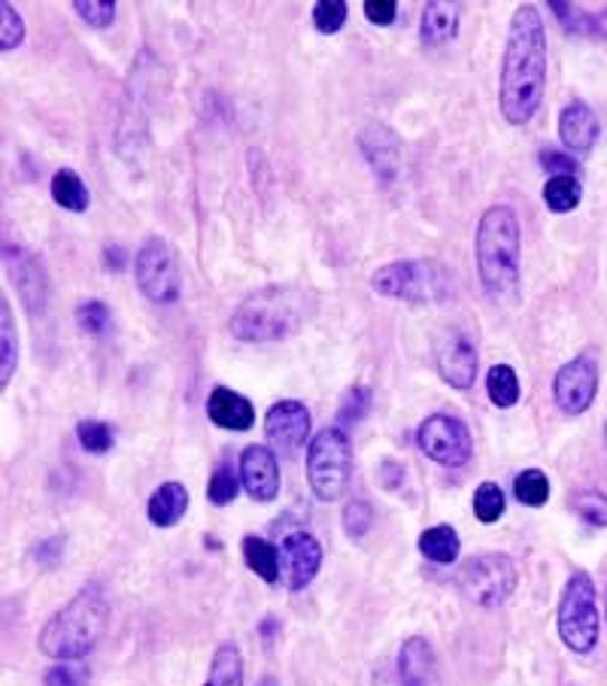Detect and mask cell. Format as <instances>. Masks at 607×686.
Segmentation results:
<instances>
[{
	"label": "cell",
	"instance_id": "277c9868",
	"mask_svg": "<svg viewBox=\"0 0 607 686\" xmlns=\"http://www.w3.org/2000/svg\"><path fill=\"white\" fill-rule=\"evenodd\" d=\"M307 295L298 286H265L232 313L228 329L243 343L283 341L304 322Z\"/></svg>",
	"mask_w": 607,
	"mask_h": 686
},
{
	"label": "cell",
	"instance_id": "d4e9b609",
	"mask_svg": "<svg viewBox=\"0 0 607 686\" xmlns=\"http://www.w3.org/2000/svg\"><path fill=\"white\" fill-rule=\"evenodd\" d=\"M243 562L249 565V571H255L265 584L280 580V550L265 538H255V535L243 538Z\"/></svg>",
	"mask_w": 607,
	"mask_h": 686
},
{
	"label": "cell",
	"instance_id": "ffe728a7",
	"mask_svg": "<svg viewBox=\"0 0 607 686\" xmlns=\"http://www.w3.org/2000/svg\"><path fill=\"white\" fill-rule=\"evenodd\" d=\"M207 416H211L213 425H219V429L246 432V429H253L255 408L241 392H234V389L228 386H216L211 392V399H207Z\"/></svg>",
	"mask_w": 607,
	"mask_h": 686
},
{
	"label": "cell",
	"instance_id": "bcb514c9",
	"mask_svg": "<svg viewBox=\"0 0 607 686\" xmlns=\"http://www.w3.org/2000/svg\"><path fill=\"white\" fill-rule=\"evenodd\" d=\"M584 33L607 40V7L601 12H589V16H586V31Z\"/></svg>",
	"mask_w": 607,
	"mask_h": 686
},
{
	"label": "cell",
	"instance_id": "9c48e42d",
	"mask_svg": "<svg viewBox=\"0 0 607 686\" xmlns=\"http://www.w3.org/2000/svg\"><path fill=\"white\" fill-rule=\"evenodd\" d=\"M517 562L508 553H480L468 559L459 571V587L480 608L505 605L517 589Z\"/></svg>",
	"mask_w": 607,
	"mask_h": 686
},
{
	"label": "cell",
	"instance_id": "5b68a950",
	"mask_svg": "<svg viewBox=\"0 0 607 686\" xmlns=\"http://www.w3.org/2000/svg\"><path fill=\"white\" fill-rule=\"evenodd\" d=\"M453 271L441 262H389L376 267L371 277V288L376 295L408 304H438L450 298Z\"/></svg>",
	"mask_w": 607,
	"mask_h": 686
},
{
	"label": "cell",
	"instance_id": "5bb4252c",
	"mask_svg": "<svg viewBox=\"0 0 607 686\" xmlns=\"http://www.w3.org/2000/svg\"><path fill=\"white\" fill-rule=\"evenodd\" d=\"M267 441L283 453H295L307 443L310 434V410L301 401H276L265 416Z\"/></svg>",
	"mask_w": 607,
	"mask_h": 686
},
{
	"label": "cell",
	"instance_id": "ba28073f",
	"mask_svg": "<svg viewBox=\"0 0 607 686\" xmlns=\"http://www.w3.org/2000/svg\"><path fill=\"white\" fill-rule=\"evenodd\" d=\"M137 286L153 304H174L183 295V267L179 255L167 237H146L134 258Z\"/></svg>",
	"mask_w": 607,
	"mask_h": 686
},
{
	"label": "cell",
	"instance_id": "e0dca14e",
	"mask_svg": "<svg viewBox=\"0 0 607 686\" xmlns=\"http://www.w3.org/2000/svg\"><path fill=\"white\" fill-rule=\"evenodd\" d=\"M398 680L401 686H438L441 672H438V654L429 644V638L413 635L401 644L398 650Z\"/></svg>",
	"mask_w": 607,
	"mask_h": 686
},
{
	"label": "cell",
	"instance_id": "d590c367",
	"mask_svg": "<svg viewBox=\"0 0 607 686\" xmlns=\"http://www.w3.org/2000/svg\"><path fill=\"white\" fill-rule=\"evenodd\" d=\"M374 526V508L362 499H353L343 510V531L353 538V541H362L364 535Z\"/></svg>",
	"mask_w": 607,
	"mask_h": 686
},
{
	"label": "cell",
	"instance_id": "6da1fadb",
	"mask_svg": "<svg viewBox=\"0 0 607 686\" xmlns=\"http://www.w3.org/2000/svg\"><path fill=\"white\" fill-rule=\"evenodd\" d=\"M547 86V31L535 3H522L510 16L508 43L501 58L498 107L510 125L531 122L541 110Z\"/></svg>",
	"mask_w": 607,
	"mask_h": 686
},
{
	"label": "cell",
	"instance_id": "f35d334b",
	"mask_svg": "<svg viewBox=\"0 0 607 686\" xmlns=\"http://www.w3.org/2000/svg\"><path fill=\"white\" fill-rule=\"evenodd\" d=\"M346 3L343 0H320L313 7V24L320 33H337L346 22Z\"/></svg>",
	"mask_w": 607,
	"mask_h": 686
},
{
	"label": "cell",
	"instance_id": "c3c4849f",
	"mask_svg": "<svg viewBox=\"0 0 607 686\" xmlns=\"http://www.w3.org/2000/svg\"><path fill=\"white\" fill-rule=\"evenodd\" d=\"M258 686H280V684H276L274 677H265V680H262V684H258Z\"/></svg>",
	"mask_w": 607,
	"mask_h": 686
},
{
	"label": "cell",
	"instance_id": "4dcf8cb0",
	"mask_svg": "<svg viewBox=\"0 0 607 686\" xmlns=\"http://www.w3.org/2000/svg\"><path fill=\"white\" fill-rule=\"evenodd\" d=\"M505 508H508V499H505V489L492 483V480H483L480 487L474 489V517L483 526H492L505 517Z\"/></svg>",
	"mask_w": 607,
	"mask_h": 686
},
{
	"label": "cell",
	"instance_id": "3957f363",
	"mask_svg": "<svg viewBox=\"0 0 607 686\" xmlns=\"http://www.w3.org/2000/svg\"><path fill=\"white\" fill-rule=\"evenodd\" d=\"M110 623V601L100 587L79 589V596L67 601L65 608L52 614L40 631V650L58 663H77L98 647L100 635Z\"/></svg>",
	"mask_w": 607,
	"mask_h": 686
},
{
	"label": "cell",
	"instance_id": "b9f144b4",
	"mask_svg": "<svg viewBox=\"0 0 607 686\" xmlns=\"http://www.w3.org/2000/svg\"><path fill=\"white\" fill-rule=\"evenodd\" d=\"M541 167L550 177H577L580 179V165H577L571 153H556V149H544L541 153Z\"/></svg>",
	"mask_w": 607,
	"mask_h": 686
},
{
	"label": "cell",
	"instance_id": "f6af8a7d",
	"mask_svg": "<svg viewBox=\"0 0 607 686\" xmlns=\"http://www.w3.org/2000/svg\"><path fill=\"white\" fill-rule=\"evenodd\" d=\"M65 556V538H46L37 550H33V559L43 565V568H56Z\"/></svg>",
	"mask_w": 607,
	"mask_h": 686
},
{
	"label": "cell",
	"instance_id": "484cf974",
	"mask_svg": "<svg viewBox=\"0 0 607 686\" xmlns=\"http://www.w3.org/2000/svg\"><path fill=\"white\" fill-rule=\"evenodd\" d=\"M204 686H243V656L237 644L225 641L216 647Z\"/></svg>",
	"mask_w": 607,
	"mask_h": 686
},
{
	"label": "cell",
	"instance_id": "7bdbcfd3",
	"mask_svg": "<svg viewBox=\"0 0 607 686\" xmlns=\"http://www.w3.org/2000/svg\"><path fill=\"white\" fill-rule=\"evenodd\" d=\"M398 16V3L395 0H368L364 3V19L376 28H389L395 22Z\"/></svg>",
	"mask_w": 607,
	"mask_h": 686
},
{
	"label": "cell",
	"instance_id": "8992f818",
	"mask_svg": "<svg viewBox=\"0 0 607 686\" xmlns=\"http://www.w3.org/2000/svg\"><path fill=\"white\" fill-rule=\"evenodd\" d=\"M353 474V443L341 425H329L307 443V480L320 501H337Z\"/></svg>",
	"mask_w": 607,
	"mask_h": 686
},
{
	"label": "cell",
	"instance_id": "83f0119b",
	"mask_svg": "<svg viewBox=\"0 0 607 686\" xmlns=\"http://www.w3.org/2000/svg\"><path fill=\"white\" fill-rule=\"evenodd\" d=\"M544 204L552 213H571L584 198V186L577 177H550L544 186Z\"/></svg>",
	"mask_w": 607,
	"mask_h": 686
},
{
	"label": "cell",
	"instance_id": "1f68e13d",
	"mask_svg": "<svg viewBox=\"0 0 607 686\" xmlns=\"http://www.w3.org/2000/svg\"><path fill=\"white\" fill-rule=\"evenodd\" d=\"M77 441L86 453L104 455V453H110L112 443H116V429H112L110 422L82 420L77 425Z\"/></svg>",
	"mask_w": 607,
	"mask_h": 686
},
{
	"label": "cell",
	"instance_id": "d6a6232c",
	"mask_svg": "<svg viewBox=\"0 0 607 686\" xmlns=\"http://www.w3.org/2000/svg\"><path fill=\"white\" fill-rule=\"evenodd\" d=\"M571 510L586 526H596V529L607 526V496L598 489H584V492L571 496Z\"/></svg>",
	"mask_w": 607,
	"mask_h": 686
},
{
	"label": "cell",
	"instance_id": "4316f807",
	"mask_svg": "<svg viewBox=\"0 0 607 686\" xmlns=\"http://www.w3.org/2000/svg\"><path fill=\"white\" fill-rule=\"evenodd\" d=\"M19 365V337L12 322L10 301H0V386H10L12 374Z\"/></svg>",
	"mask_w": 607,
	"mask_h": 686
},
{
	"label": "cell",
	"instance_id": "f1b7e54d",
	"mask_svg": "<svg viewBox=\"0 0 607 686\" xmlns=\"http://www.w3.org/2000/svg\"><path fill=\"white\" fill-rule=\"evenodd\" d=\"M486 392H489V399H492V404L501 410L513 408L519 401V376L517 371L510 365H496L489 367V374H486Z\"/></svg>",
	"mask_w": 607,
	"mask_h": 686
},
{
	"label": "cell",
	"instance_id": "8fae6325",
	"mask_svg": "<svg viewBox=\"0 0 607 686\" xmlns=\"http://www.w3.org/2000/svg\"><path fill=\"white\" fill-rule=\"evenodd\" d=\"M598 395V365L593 355H577L556 371L552 401L565 416H584Z\"/></svg>",
	"mask_w": 607,
	"mask_h": 686
},
{
	"label": "cell",
	"instance_id": "52a82bcc",
	"mask_svg": "<svg viewBox=\"0 0 607 686\" xmlns=\"http://www.w3.org/2000/svg\"><path fill=\"white\" fill-rule=\"evenodd\" d=\"M559 638L571 654H589L598 644V596L596 584L586 571H575L565 584L559 601Z\"/></svg>",
	"mask_w": 607,
	"mask_h": 686
},
{
	"label": "cell",
	"instance_id": "8d00e7d4",
	"mask_svg": "<svg viewBox=\"0 0 607 686\" xmlns=\"http://www.w3.org/2000/svg\"><path fill=\"white\" fill-rule=\"evenodd\" d=\"M25 40V22L12 3H0V49L12 52Z\"/></svg>",
	"mask_w": 607,
	"mask_h": 686
},
{
	"label": "cell",
	"instance_id": "e575fe53",
	"mask_svg": "<svg viewBox=\"0 0 607 686\" xmlns=\"http://www.w3.org/2000/svg\"><path fill=\"white\" fill-rule=\"evenodd\" d=\"M207 499L216 504V508H225L237 499V474L228 462H222L216 471H213L211 483H207Z\"/></svg>",
	"mask_w": 607,
	"mask_h": 686
},
{
	"label": "cell",
	"instance_id": "60d3db41",
	"mask_svg": "<svg viewBox=\"0 0 607 686\" xmlns=\"http://www.w3.org/2000/svg\"><path fill=\"white\" fill-rule=\"evenodd\" d=\"M89 672L77 663H58L52 665L43 677V686H86Z\"/></svg>",
	"mask_w": 607,
	"mask_h": 686
},
{
	"label": "cell",
	"instance_id": "9a60e30c",
	"mask_svg": "<svg viewBox=\"0 0 607 686\" xmlns=\"http://www.w3.org/2000/svg\"><path fill=\"white\" fill-rule=\"evenodd\" d=\"M241 483L253 501H274L280 496V465L271 447L253 443L241 453Z\"/></svg>",
	"mask_w": 607,
	"mask_h": 686
},
{
	"label": "cell",
	"instance_id": "7c38bea8",
	"mask_svg": "<svg viewBox=\"0 0 607 686\" xmlns=\"http://www.w3.org/2000/svg\"><path fill=\"white\" fill-rule=\"evenodd\" d=\"M322 543L310 531H292L280 543V580L288 592H301L320 575Z\"/></svg>",
	"mask_w": 607,
	"mask_h": 686
},
{
	"label": "cell",
	"instance_id": "ab89813d",
	"mask_svg": "<svg viewBox=\"0 0 607 686\" xmlns=\"http://www.w3.org/2000/svg\"><path fill=\"white\" fill-rule=\"evenodd\" d=\"M77 325L86 334H104L110 329V307L104 301H86L77 307Z\"/></svg>",
	"mask_w": 607,
	"mask_h": 686
},
{
	"label": "cell",
	"instance_id": "681fc988",
	"mask_svg": "<svg viewBox=\"0 0 607 686\" xmlns=\"http://www.w3.org/2000/svg\"><path fill=\"white\" fill-rule=\"evenodd\" d=\"M605 443H607V422H605Z\"/></svg>",
	"mask_w": 607,
	"mask_h": 686
},
{
	"label": "cell",
	"instance_id": "d6986e66",
	"mask_svg": "<svg viewBox=\"0 0 607 686\" xmlns=\"http://www.w3.org/2000/svg\"><path fill=\"white\" fill-rule=\"evenodd\" d=\"M438 374L453 389H471L477 380V350L468 337H450L438 350Z\"/></svg>",
	"mask_w": 607,
	"mask_h": 686
},
{
	"label": "cell",
	"instance_id": "603a6c76",
	"mask_svg": "<svg viewBox=\"0 0 607 686\" xmlns=\"http://www.w3.org/2000/svg\"><path fill=\"white\" fill-rule=\"evenodd\" d=\"M52 200H56L61 210L70 213H86L91 204V195L82 177H79L74 167H61L52 177Z\"/></svg>",
	"mask_w": 607,
	"mask_h": 686
},
{
	"label": "cell",
	"instance_id": "cb8c5ba5",
	"mask_svg": "<svg viewBox=\"0 0 607 686\" xmlns=\"http://www.w3.org/2000/svg\"><path fill=\"white\" fill-rule=\"evenodd\" d=\"M462 541L453 526H431L420 535V553L434 565H453L459 559Z\"/></svg>",
	"mask_w": 607,
	"mask_h": 686
},
{
	"label": "cell",
	"instance_id": "836d02e7",
	"mask_svg": "<svg viewBox=\"0 0 607 686\" xmlns=\"http://www.w3.org/2000/svg\"><path fill=\"white\" fill-rule=\"evenodd\" d=\"M116 7H119L116 0H74V10H77L79 19L91 24V28H98V31L116 22Z\"/></svg>",
	"mask_w": 607,
	"mask_h": 686
},
{
	"label": "cell",
	"instance_id": "44dd1931",
	"mask_svg": "<svg viewBox=\"0 0 607 686\" xmlns=\"http://www.w3.org/2000/svg\"><path fill=\"white\" fill-rule=\"evenodd\" d=\"M459 19H462V3H443V0H429L422 10L420 37L425 46H443L459 33Z\"/></svg>",
	"mask_w": 607,
	"mask_h": 686
},
{
	"label": "cell",
	"instance_id": "4fadbf2b",
	"mask_svg": "<svg viewBox=\"0 0 607 686\" xmlns=\"http://www.w3.org/2000/svg\"><path fill=\"white\" fill-rule=\"evenodd\" d=\"M7 265H10L12 286L28 307L31 316H43L49 304V277H46L43 262L31 253H22L19 246H7Z\"/></svg>",
	"mask_w": 607,
	"mask_h": 686
},
{
	"label": "cell",
	"instance_id": "74e56055",
	"mask_svg": "<svg viewBox=\"0 0 607 686\" xmlns=\"http://www.w3.org/2000/svg\"><path fill=\"white\" fill-rule=\"evenodd\" d=\"M371 389L368 386H353L346 395H343L341 401V410H337V420H341V425H355V422H362L364 416H368V410H371Z\"/></svg>",
	"mask_w": 607,
	"mask_h": 686
},
{
	"label": "cell",
	"instance_id": "7dc6e473",
	"mask_svg": "<svg viewBox=\"0 0 607 686\" xmlns=\"http://www.w3.org/2000/svg\"><path fill=\"white\" fill-rule=\"evenodd\" d=\"M104 262L110 265V271H121V267H125V253H121L119 246H107V253H104Z\"/></svg>",
	"mask_w": 607,
	"mask_h": 686
},
{
	"label": "cell",
	"instance_id": "30bf717a",
	"mask_svg": "<svg viewBox=\"0 0 607 686\" xmlns=\"http://www.w3.org/2000/svg\"><path fill=\"white\" fill-rule=\"evenodd\" d=\"M417 443L431 462L443 468H462L474 455V441H471L468 425L447 413H434L422 422L417 429Z\"/></svg>",
	"mask_w": 607,
	"mask_h": 686
},
{
	"label": "cell",
	"instance_id": "2e32d148",
	"mask_svg": "<svg viewBox=\"0 0 607 686\" xmlns=\"http://www.w3.org/2000/svg\"><path fill=\"white\" fill-rule=\"evenodd\" d=\"M359 146H362L364 161L371 165L376 177L383 183H392L401 170V140L389 131L386 125H368L359 134Z\"/></svg>",
	"mask_w": 607,
	"mask_h": 686
},
{
	"label": "cell",
	"instance_id": "7a4b0ae2",
	"mask_svg": "<svg viewBox=\"0 0 607 686\" xmlns=\"http://www.w3.org/2000/svg\"><path fill=\"white\" fill-rule=\"evenodd\" d=\"M477 274L486 295L496 304L519 298V258H522V232L517 213L508 204H496L480 216L474 237Z\"/></svg>",
	"mask_w": 607,
	"mask_h": 686
},
{
	"label": "cell",
	"instance_id": "ac0fdd59",
	"mask_svg": "<svg viewBox=\"0 0 607 686\" xmlns=\"http://www.w3.org/2000/svg\"><path fill=\"white\" fill-rule=\"evenodd\" d=\"M598 134H601V125H598L596 110L584 104V100H571L562 112H559V137L568 153L575 156H586L593 153Z\"/></svg>",
	"mask_w": 607,
	"mask_h": 686
},
{
	"label": "cell",
	"instance_id": "7402d4cb",
	"mask_svg": "<svg viewBox=\"0 0 607 686\" xmlns=\"http://www.w3.org/2000/svg\"><path fill=\"white\" fill-rule=\"evenodd\" d=\"M186 510H188V489L183 487V483H177V480H170V483H161V487L155 489L146 513H149V522H153V526H158V529H170V526H177V522L186 517Z\"/></svg>",
	"mask_w": 607,
	"mask_h": 686
},
{
	"label": "cell",
	"instance_id": "ee69618b",
	"mask_svg": "<svg viewBox=\"0 0 607 686\" xmlns=\"http://www.w3.org/2000/svg\"><path fill=\"white\" fill-rule=\"evenodd\" d=\"M376 480H380V487L386 489V492H401L408 474H404V465H398L392 459H383L380 468H376Z\"/></svg>",
	"mask_w": 607,
	"mask_h": 686
},
{
	"label": "cell",
	"instance_id": "f546056e",
	"mask_svg": "<svg viewBox=\"0 0 607 686\" xmlns=\"http://www.w3.org/2000/svg\"><path fill=\"white\" fill-rule=\"evenodd\" d=\"M513 496L526 508H544L550 501V480L541 468H526L522 474L513 477Z\"/></svg>",
	"mask_w": 607,
	"mask_h": 686
}]
</instances>
